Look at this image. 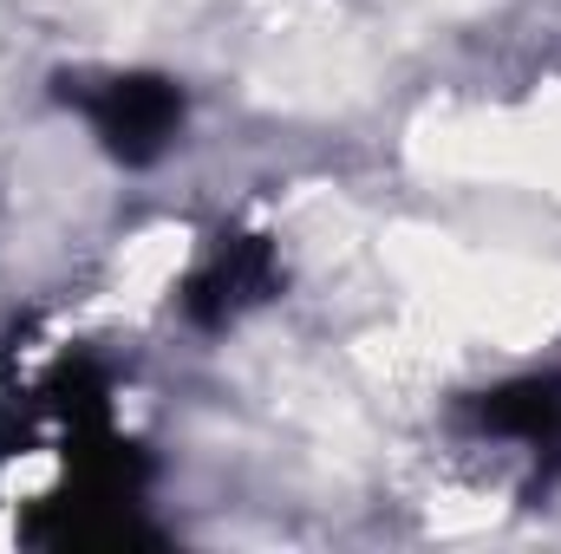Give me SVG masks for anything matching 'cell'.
<instances>
[{"instance_id":"obj_1","label":"cell","mask_w":561,"mask_h":554,"mask_svg":"<svg viewBox=\"0 0 561 554\" xmlns=\"http://www.w3.org/2000/svg\"><path fill=\"white\" fill-rule=\"evenodd\" d=\"M79 105H85L99 143L112 157H125V163H150L163 143L176 138V125H183V99L163 79H105Z\"/></svg>"},{"instance_id":"obj_2","label":"cell","mask_w":561,"mask_h":554,"mask_svg":"<svg viewBox=\"0 0 561 554\" xmlns=\"http://www.w3.org/2000/svg\"><path fill=\"white\" fill-rule=\"evenodd\" d=\"M262 293H268V249H262V242H229V249H216V262L196 275L190 307H196L203 320H222V313H236V307H249V300H262Z\"/></svg>"}]
</instances>
